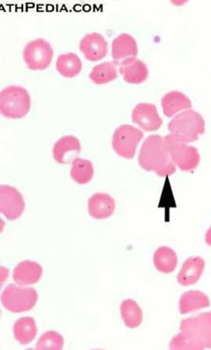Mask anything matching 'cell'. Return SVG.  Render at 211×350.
Returning <instances> with one entry per match:
<instances>
[{
	"label": "cell",
	"mask_w": 211,
	"mask_h": 350,
	"mask_svg": "<svg viewBox=\"0 0 211 350\" xmlns=\"http://www.w3.org/2000/svg\"><path fill=\"white\" fill-rule=\"evenodd\" d=\"M42 275V265L32 260H24L15 267L12 278L18 285L29 286L39 282Z\"/></svg>",
	"instance_id": "obj_17"
},
{
	"label": "cell",
	"mask_w": 211,
	"mask_h": 350,
	"mask_svg": "<svg viewBox=\"0 0 211 350\" xmlns=\"http://www.w3.org/2000/svg\"><path fill=\"white\" fill-rule=\"evenodd\" d=\"M180 329V333L170 341V349H211V312L183 319Z\"/></svg>",
	"instance_id": "obj_1"
},
{
	"label": "cell",
	"mask_w": 211,
	"mask_h": 350,
	"mask_svg": "<svg viewBox=\"0 0 211 350\" xmlns=\"http://www.w3.org/2000/svg\"><path fill=\"white\" fill-rule=\"evenodd\" d=\"M132 121L145 132L157 131L163 124L156 106L151 103L137 104L132 112Z\"/></svg>",
	"instance_id": "obj_10"
},
{
	"label": "cell",
	"mask_w": 211,
	"mask_h": 350,
	"mask_svg": "<svg viewBox=\"0 0 211 350\" xmlns=\"http://www.w3.org/2000/svg\"><path fill=\"white\" fill-rule=\"evenodd\" d=\"M167 129L175 139L187 144L197 142L199 135L205 134L206 122L197 111L187 109L176 115L169 122Z\"/></svg>",
	"instance_id": "obj_3"
},
{
	"label": "cell",
	"mask_w": 211,
	"mask_h": 350,
	"mask_svg": "<svg viewBox=\"0 0 211 350\" xmlns=\"http://www.w3.org/2000/svg\"><path fill=\"white\" fill-rule=\"evenodd\" d=\"M116 62H104L93 68L89 78L96 85H103L118 79Z\"/></svg>",
	"instance_id": "obj_24"
},
{
	"label": "cell",
	"mask_w": 211,
	"mask_h": 350,
	"mask_svg": "<svg viewBox=\"0 0 211 350\" xmlns=\"http://www.w3.org/2000/svg\"><path fill=\"white\" fill-rule=\"evenodd\" d=\"M137 161L142 170L148 172L154 171L159 177H167L176 172V165L170 157L166 140L159 135H149L145 139Z\"/></svg>",
	"instance_id": "obj_2"
},
{
	"label": "cell",
	"mask_w": 211,
	"mask_h": 350,
	"mask_svg": "<svg viewBox=\"0 0 211 350\" xmlns=\"http://www.w3.org/2000/svg\"><path fill=\"white\" fill-rule=\"evenodd\" d=\"M116 203L108 193H96L88 201V211L92 218L106 219L113 215Z\"/></svg>",
	"instance_id": "obj_13"
},
{
	"label": "cell",
	"mask_w": 211,
	"mask_h": 350,
	"mask_svg": "<svg viewBox=\"0 0 211 350\" xmlns=\"http://www.w3.org/2000/svg\"><path fill=\"white\" fill-rule=\"evenodd\" d=\"M139 53L136 40L131 35L123 33L114 38L111 47V56L114 62L118 63L128 58H136Z\"/></svg>",
	"instance_id": "obj_16"
},
{
	"label": "cell",
	"mask_w": 211,
	"mask_h": 350,
	"mask_svg": "<svg viewBox=\"0 0 211 350\" xmlns=\"http://www.w3.org/2000/svg\"><path fill=\"white\" fill-rule=\"evenodd\" d=\"M23 57L29 70H44L52 63L53 49L44 38H37L25 46Z\"/></svg>",
	"instance_id": "obj_8"
},
{
	"label": "cell",
	"mask_w": 211,
	"mask_h": 350,
	"mask_svg": "<svg viewBox=\"0 0 211 350\" xmlns=\"http://www.w3.org/2000/svg\"><path fill=\"white\" fill-rule=\"evenodd\" d=\"M25 208L24 198L16 188L9 185L0 186V212L9 221H15L22 216Z\"/></svg>",
	"instance_id": "obj_9"
},
{
	"label": "cell",
	"mask_w": 211,
	"mask_h": 350,
	"mask_svg": "<svg viewBox=\"0 0 211 350\" xmlns=\"http://www.w3.org/2000/svg\"><path fill=\"white\" fill-rule=\"evenodd\" d=\"M31 108V97L27 89L12 85L0 93V112L9 119H22Z\"/></svg>",
	"instance_id": "obj_4"
},
{
	"label": "cell",
	"mask_w": 211,
	"mask_h": 350,
	"mask_svg": "<svg viewBox=\"0 0 211 350\" xmlns=\"http://www.w3.org/2000/svg\"><path fill=\"white\" fill-rule=\"evenodd\" d=\"M38 334L37 324L31 317H24L17 319L14 325L15 339L21 345H29Z\"/></svg>",
	"instance_id": "obj_21"
},
{
	"label": "cell",
	"mask_w": 211,
	"mask_h": 350,
	"mask_svg": "<svg viewBox=\"0 0 211 350\" xmlns=\"http://www.w3.org/2000/svg\"><path fill=\"white\" fill-rule=\"evenodd\" d=\"M143 137V132L136 127L130 124L121 125L113 133V150L119 157L126 159H133L136 155L137 146Z\"/></svg>",
	"instance_id": "obj_7"
},
{
	"label": "cell",
	"mask_w": 211,
	"mask_h": 350,
	"mask_svg": "<svg viewBox=\"0 0 211 350\" xmlns=\"http://www.w3.org/2000/svg\"><path fill=\"white\" fill-rule=\"evenodd\" d=\"M81 68V61L76 53H68L58 56L57 70L65 78L72 79L78 76Z\"/></svg>",
	"instance_id": "obj_22"
},
{
	"label": "cell",
	"mask_w": 211,
	"mask_h": 350,
	"mask_svg": "<svg viewBox=\"0 0 211 350\" xmlns=\"http://www.w3.org/2000/svg\"><path fill=\"white\" fill-rule=\"evenodd\" d=\"M119 70L127 83L141 84L148 79V66L137 58L124 60L119 64Z\"/></svg>",
	"instance_id": "obj_15"
},
{
	"label": "cell",
	"mask_w": 211,
	"mask_h": 350,
	"mask_svg": "<svg viewBox=\"0 0 211 350\" xmlns=\"http://www.w3.org/2000/svg\"><path fill=\"white\" fill-rule=\"evenodd\" d=\"M64 347V338L59 333L48 331L43 334L36 345L37 350H61Z\"/></svg>",
	"instance_id": "obj_26"
},
{
	"label": "cell",
	"mask_w": 211,
	"mask_h": 350,
	"mask_svg": "<svg viewBox=\"0 0 211 350\" xmlns=\"http://www.w3.org/2000/svg\"><path fill=\"white\" fill-rule=\"evenodd\" d=\"M121 317L124 324L130 329L137 328L143 321V312L136 301L126 299L121 304Z\"/></svg>",
	"instance_id": "obj_23"
},
{
	"label": "cell",
	"mask_w": 211,
	"mask_h": 350,
	"mask_svg": "<svg viewBox=\"0 0 211 350\" xmlns=\"http://www.w3.org/2000/svg\"><path fill=\"white\" fill-rule=\"evenodd\" d=\"M210 306V298L202 291H186L180 299V313L182 315L195 312L199 309L208 308Z\"/></svg>",
	"instance_id": "obj_19"
},
{
	"label": "cell",
	"mask_w": 211,
	"mask_h": 350,
	"mask_svg": "<svg viewBox=\"0 0 211 350\" xmlns=\"http://www.w3.org/2000/svg\"><path fill=\"white\" fill-rule=\"evenodd\" d=\"M39 299L33 288H21L11 284L5 288L1 295V304L12 313L27 312L36 306Z\"/></svg>",
	"instance_id": "obj_5"
},
{
	"label": "cell",
	"mask_w": 211,
	"mask_h": 350,
	"mask_svg": "<svg viewBox=\"0 0 211 350\" xmlns=\"http://www.w3.org/2000/svg\"><path fill=\"white\" fill-rule=\"evenodd\" d=\"M206 267L204 259L201 257H191L185 260L178 274V282L183 287H188L198 282L202 277Z\"/></svg>",
	"instance_id": "obj_14"
},
{
	"label": "cell",
	"mask_w": 211,
	"mask_h": 350,
	"mask_svg": "<svg viewBox=\"0 0 211 350\" xmlns=\"http://www.w3.org/2000/svg\"><path fill=\"white\" fill-rule=\"evenodd\" d=\"M173 163L182 171L197 170L200 163L199 152L195 147L179 142L171 134L165 137Z\"/></svg>",
	"instance_id": "obj_6"
},
{
	"label": "cell",
	"mask_w": 211,
	"mask_h": 350,
	"mask_svg": "<svg viewBox=\"0 0 211 350\" xmlns=\"http://www.w3.org/2000/svg\"><path fill=\"white\" fill-rule=\"evenodd\" d=\"M163 112L167 117L176 116L180 111L192 109V101L189 97L179 91H171L162 98Z\"/></svg>",
	"instance_id": "obj_18"
},
{
	"label": "cell",
	"mask_w": 211,
	"mask_h": 350,
	"mask_svg": "<svg viewBox=\"0 0 211 350\" xmlns=\"http://www.w3.org/2000/svg\"><path fill=\"white\" fill-rule=\"evenodd\" d=\"M154 264L155 268L160 273L171 274L176 269L178 265L177 254L171 247H160L159 249L155 250Z\"/></svg>",
	"instance_id": "obj_20"
},
{
	"label": "cell",
	"mask_w": 211,
	"mask_h": 350,
	"mask_svg": "<svg viewBox=\"0 0 211 350\" xmlns=\"http://www.w3.org/2000/svg\"><path fill=\"white\" fill-rule=\"evenodd\" d=\"M108 42L99 33H91L81 38L80 50L86 59L96 62L108 55Z\"/></svg>",
	"instance_id": "obj_11"
},
{
	"label": "cell",
	"mask_w": 211,
	"mask_h": 350,
	"mask_svg": "<svg viewBox=\"0 0 211 350\" xmlns=\"http://www.w3.org/2000/svg\"><path fill=\"white\" fill-rule=\"evenodd\" d=\"M80 140L74 135H66L61 137L53 146V159L58 163H68L78 157L81 152Z\"/></svg>",
	"instance_id": "obj_12"
},
{
	"label": "cell",
	"mask_w": 211,
	"mask_h": 350,
	"mask_svg": "<svg viewBox=\"0 0 211 350\" xmlns=\"http://www.w3.org/2000/svg\"><path fill=\"white\" fill-rule=\"evenodd\" d=\"M71 163H72V167L70 170V177L76 183L83 185L93 180L95 170L91 161L77 157Z\"/></svg>",
	"instance_id": "obj_25"
},
{
	"label": "cell",
	"mask_w": 211,
	"mask_h": 350,
	"mask_svg": "<svg viewBox=\"0 0 211 350\" xmlns=\"http://www.w3.org/2000/svg\"><path fill=\"white\" fill-rule=\"evenodd\" d=\"M205 241L207 243L208 246L211 247V226L208 228L207 232H206Z\"/></svg>",
	"instance_id": "obj_27"
}]
</instances>
